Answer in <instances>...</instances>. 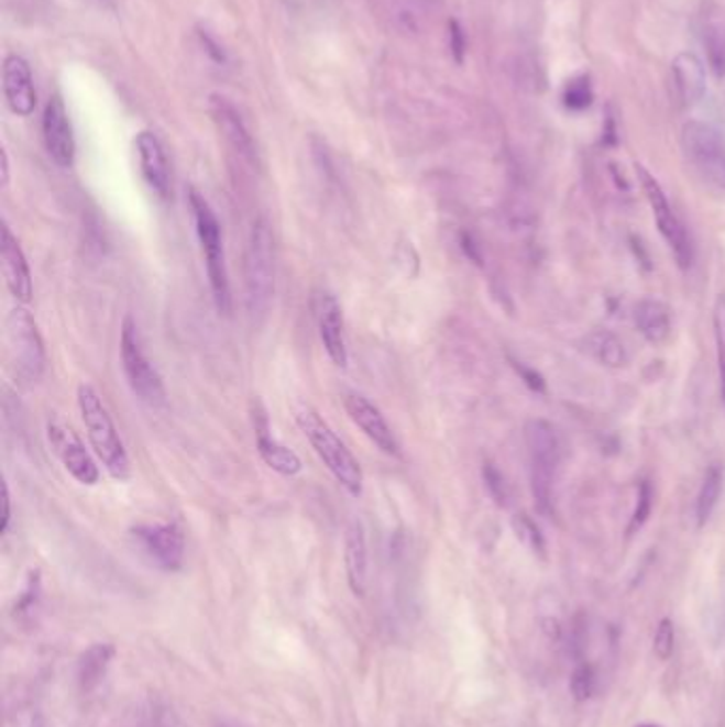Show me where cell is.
I'll return each instance as SVG.
<instances>
[{
	"instance_id": "1",
	"label": "cell",
	"mask_w": 725,
	"mask_h": 727,
	"mask_svg": "<svg viewBox=\"0 0 725 727\" xmlns=\"http://www.w3.org/2000/svg\"><path fill=\"white\" fill-rule=\"evenodd\" d=\"M524 441L535 503L542 515L551 517L556 513V481L562 462L558 432L547 419H528L524 426Z\"/></svg>"
},
{
	"instance_id": "2",
	"label": "cell",
	"mask_w": 725,
	"mask_h": 727,
	"mask_svg": "<svg viewBox=\"0 0 725 727\" xmlns=\"http://www.w3.org/2000/svg\"><path fill=\"white\" fill-rule=\"evenodd\" d=\"M296 421L323 466L330 471V475L339 481V485L349 496L360 498L364 492V473L355 455L349 451L348 444L337 437L328 421L309 405L298 407Z\"/></svg>"
},
{
	"instance_id": "3",
	"label": "cell",
	"mask_w": 725,
	"mask_h": 727,
	"mask_svg": "<svg viewBox=\"0 0 725 727\" xmlns=\"http://www.w3.org/2000/svg\"><path fill=\"white\" fill-rule=\"evenodd\" d=\"M77 407L81 412V421L86 426L88 439L95 449L96 458L105 466V471L118 481H127L130 476V458H128L124 441L111 419V412L105 407L100 394L92 385L81 383L77 387Z\"/></svg>"
},
{
	"instance_id": "4",
	"label": "cell",
	"mask_w": 725,
	"mask_h": 727,
	"mask_svg": "<svg viewBox=\"0 0 725 727\" xmlns=\"http://www.w3.org/2000/svg\"><path fill=\"white\" fill-rule=\"evenodd\" d=\"M188 202L194 225H196V236L200 241L202 255H205V266H207V277L211 285L213 302L221 316H230L232 313V291H230V277H228V266H226V253H223V239H221L218 216L211 209V205L207 202V198L196 188H189Z\"/></svg>"
},
{
	"instance_id": "5",
	"label": "cell",
	"mask_w": 725,
	"mask_h": 727,
	"mask_svg": "<svg viewBox=\"0 0 725 727\" xmlns=\"http://www.w3.org/2000/svg\"><path fill=\"white\" fill-rule=\"evenodd\" d=\"M275 294V239L266 218L252 225L245 250V302L252 317L266 316Z\"/></svg>"
},
{
	"instance_id": "6",
	"label": "cell",
	"mask_w": 725,
	"mask_h": 727,
	"mask_svg": "<svg viewBox=\"0 0 725 727\" xmlns=\"http://www.w3.org/2000/svg\"><path fill=\"white\" fill-rule=\"evenodd\" d=\"M120 360L132 394L147 407H162L166 403V387L160 377L158 368L147 357L136 321L128 316L122 323L120 337Z\"/></svg>"
},
{
	"instance_id": "7",
	"label": "cell",
	"mask_w": 725,
	"mask_h": 727,
	"mask_svg": "<svg viewBox=\"0 0 725 727\" xmlns=\"http://www.w3.org/2000/svg\"><path fill=\"white\" fill-rule=\"evenodd\" d=\"M681 150L704 184L725 191V134L722 130L690 120L681 130Z\"/></svg>"
},
{
	"instance_id": "8",
	"label": "cell",
	"mask_w": 725,
	"mask_h": 727,
	"mask_svg": "<svg viewBox=\"0 0 725 727\" xmlns=\"http://www.w3.org/2000/svg\"><path fill=\"white\" fill-rule=\"evenodd\" d=\"M7 353L15 375L26 383H36L45 371V343L34 317L18 307L4 319Z\"/></svg>"
},
{
	"instance_id": "9",
	"label": "cell",
	"mask_w": 725,
	"mask_h": 727,
	"mask_svg": "<svg viewBox=\"0 0 725 727\" xmlns=\"http://www.w3.org/2000/svg\"><path fill=\"white\" fill-rule=\"evenodd\" d=\"M636 175H638V181L647 196L653 220L658 223V230H660L666 245L670 247L679 268L690 271L694 264V243H692V234H690L688 225L674 213L660 181L645 166L636 164Z\"/></svg>"
},
{
	"instance_id": "10",
	"label": "cell",
	"mask_w": 725,
	"mask_h": 727,
	"mask_svg": "<svg viewBox=\"0 0 725 727\" xmlns=\"http://www.w3.org/2000/svg\"><path fill=\"white\" fill-rule=\"evenodd\" d=\"M143 553L166 572H177L186 560V537L177 524H143L132 528Z\"/></svg>"
},
{
	"instance_id": "11",
	"label": "cell",
	"mask_w": 725,
	"mask_h": 727,
	"mask_svg": "<svg viewBox=\"0 0 725 727\" xmlns=\"http://www.w3.org/2000/svg\"><path fill=\"white\" fill-rule=\"evenodd\" d=\"M47 441L52 444L54 453L58 455V460L63 462L66 473L77 483L92 487L100 481V471L95 458L70 428H66L56 419L47 421Z\"/></svg>"
},
{
	"instance_id": "12",
	"label": "cell",
	"mask_w": 725,
	"mask_h": 727,
	"mask_svg": "<svg viewBox=\"0 0 725 727\" xmlns=\"http://www.w3.org/2000/svg\"><path fill=\"white\" fill-rule=\"evenodd\" d=\"M43 141L50 158L58 166L68 168L73 166L77 156V143L75 132L66 111L63 98L58 95L52 96L43 109Z\"/></svg>"
},
{
	"instance_id": "13",
	"label": "cell",
	"mask_w": 725,
	"mask_h": 727,
	"mask_svg": "<svg viewBox=\"0 0 725 727\" xmlns=\"http://www.w3.org/2000/svg\"><path fill=\"white\" fill-rule=\"evenodd\" d=\"M345 411L349 419L364 432V437L375 444L381 453L392 458L400 455V444L396 441L387 419L366 396L358 392H349L345 396Z\"/></svg>"
},
{
	"instance_id": "14",
	"label": "cell",
	"mask_w": 725,
	"mask_h": 727,
	"mask_svg": "<svg viewBox=\"0 0 725 727\" xmlns=\"http://www.w3.org/2000/svg\"><path fill=\"white\" fill-rule=\"evenodd\" d=\"M2 95L9 111L18 118H31L36 109V88L31 64L20 54H9L2 63Z\"/></svg>"
},
{
	"instance_id": "15",
	"label": "cell",
	"mask_w": 725,
	"mask_h": 727,
	"mask_svg": "<svg viewBox=\"0 0 725 727\" xmlns=\"http://www.w3.org/2000/svg\"><path fill=\"white\" fill-rule=\"evenodd\" d=\"M209 111H211V118L220 130L221 136L234 150V154L243 162H248L250 166H255L257 152H255L252 132L245 124L243 115L239 113V109L232 104V100H228L226 96L211 95L209 96Z\"/></svg>"
},
{
	"instance_id": "16",
	"label": "cell",
	"mask_w": 725,
	"mask_h": 727,
	"mask_svg": "<svg viewBox=\"0 0 725 727\" xmlns=\"http://www.w3.org/2000/svg\"><path fill=\"white\" fill-rule=\"evenodd\" d=\"M317 330L319 341L326 349L328 357L334 366L348 368L349 349L348 337H345V321L341 305L332 294H319L316 302Z\"/></svg>"
},
{
	"instance_id": "17",
	"label": "cell",
	"mask_w": 725,
	"mask_h": 727,
	"mask_svg": "<svg viewBox=\"0 0 725 727\" xmlns=\"http://www.w3.org/2000/svg\"><path fill=\"white\" fill-rule=\"evenodd\" d=\"M0 257H2V277L9 287L11 296L18 302H31L34 294L32 285L31 266L24 255L20 241L13 236L11 228L2 225V243H0Z\"/></svg>"
},
{
	"instance_id": "18",
	"label": "cell",
	"mask_w": 725,
	"mask_h": 727,
	"mask_svg": "<svg viewBox=\"0 0 725 727\" xmlns=\"http://www.w3.org/2000/svg\"><path fill=\"white\" fill-rule=\"evenodd\" d=\"M134 143H136V154H139V166H141L143 179L162 200L171 198V191H173L171 164H168L164 145L160 143L158 136L150 130H143L136 134Z\"/></svg>"
},
{
	"instance_id": "19",
	"label": "cell",
	"mask_w": 725,
	"mask_h": 727,
	"mask_svg": "<svg viewBox=\"0 0 725 727\" xmlns=\"http://www.w3.org/2000/svg\"><path fill=\"white\" fill-rule=\"evenodd\" d=\"M253 430H255V443H257V453L262 462L284 476H296L303 471V462L296 451L289 447L279 443L271 430H268V417L262 409H255L253 412Z\"/></svg>"
},
{
	"instance_id": "20",
	"label": "cell",
	"mask_w": 725,
	"mask_h": 727,
	"mask_svg": "<svg viewBox=\"0 0 725 727\" xmlns=\"http://www.w3.org/2000/svg\"><path fill=\"white\" fill-rule=\"evenodd\" d=\"M343 555H345L349 587L358 598H362L366 594V579H369V544L360 519H351L348 526Z\"/></svg>"
},
{
	"instance_id": "21",
	"label": "cell",
	"mask_w": 725,
	"mask_h": 727,
	"mask_svg": "<svg viewBox=\"0 0 725 727\" xmlns=\"http://www.w3.org/2000/svg\"><path fill=\"white\" fill-rule=\"evenodd\" d=\"M672 86L685 107H694L702 100L706 92V70L692 52H683L672 60Z\"/></svg>"
},
{
	"instance_id": "22",
	"label": "cell",
	"mask_w": 725,
	"mask_h": 727,
	"mask_svg": "<svg viewBox=\"0 0 725 727\" xmlns=\"http://www.w3.org/2000/svg\"><path fill=\"white\" fill-rule=\"evenodd\" d=\"M634 323L640 332V337L649 343L660 348L668 343L672 334V317L668 305H663L658 298H642L634 307Z\"/></svg>"
},
{
	"instance_id": "23",
	"label": "cell",
	"mask_w": 725,
	"mask_h": 727,
	"mask_svg": "<svg viewBox=\"0 0 725 727\" xmlns=\"http://www.w3.org/2000/svg\"><path fill=\"white\" fill-rule=\"evenodd\" d=\"M116 658V647L111 642L90 645L77 660V683L81 692H92L105 679L109 665Z\"/></svg>"
},
{
	"instance_id": "24",
	"label": "cell",
	"mask_w": 725,
	"mask_h": 727,
	"mask_svg": "<svg viewBox=\"0 0 725 727\" xmlns=\"http://www.w3.org/2000/svg\"><path fill=\"white\" fill-rule=\"evenodd\" d=\"M585 351L606 368H622L628 364V351L624 341L608 332V330H594L583 339Z\"/></svg>"
},
{
	"instance_id": "25",
	"label": "cell",
	"mask_w": 725,
	"mask_h": 727,
	"mask_svg": "<svg viewBox=\"0 0 725 727\" xmlns=\"http://www.w3.org/2000/svg\"><path fill=\"white\" fill-rule=\"evenodd\" d=\"M724 483L725 471L722 469V464H711L706 469V475L702 478V485H700V492H697V500H695L697 528H704L711 521L715 508H717L719 500H722Z\"/></svg>"
},
{
	"instance_id": "26",
	"label": "cell",
	"mask_w": 725,
	"mask_h": 727,
	"mask_svg": "<svg viewBox=\"0 0 725 727\" xmlns=\"http://www.w3.org/2000/svg\"><path fill=\"white\" fill-rule=\"evenodd\" d=\"M515 538L538 560H547V540L542 537L537 521L528 513H517L510 521Z\"/></svg>"
},
{
	"instance_id": "27",
	"label": "cell",
	"mask_w": 725,
	"mask_h": 727,
	"mask_svg": "<svg viewBox=\"0 0 725 727\" xmlns=\"http://www.w3.org/2000/svg\"><path fill=\"white\" fill-rule=\"evenodd\" d=\"M704 47H706V60L717 79L725 77V26L722 24H708L704 29Z\"/></svg>"
},
{
	"instance_id": "28",
	"label": "cell",
	"mask_w": 725,
	"mask_h": 727,
	"mask_svg": "<svg viewBox=\"0 0 725 727\" xmlns=\"http://www.w3.org/2000/svg\"><path fill=\"white\" fill-rule=\"evenodd\" d=\"M713 332H715V345H717L719 387H722V400L725 405V291L717 296L715 307H713Z\"/></svg>"
},
{
	"instance_id": "29",
	"label": "cell",
	"mask_w": 725,
	"mask_h": 727,
	"mask_svg": "<svg viewBox=\"0 0 725 727\" xmlns=\"http://www.w3.org/2000/svg\"><path fill=\"white\" fill-rule=\"evenodd\" d=\"M39 602H41V572L31 570L29 579H26V585H24L22 594L18 596L15 606H13V615L20 617V619L31 617L32 613L39 608Z\"/></svg>"
},
{
	"instance_id": "30",
	"label": "cell",
	"mask_w": 725,
	"mask_h": 727,
	"mask_svg": "<svg viewBox=\"0 0 725 727\" xmlns=\"http://www.w3.org/2000/svg\"><path fill=\"white\" fill-rule=\"evenodd\" d=\"M653 510V487L649 481L638 483V496H636V508L631 513L630 526H628V537H634L651 517Z\"/></svg>"
},
{
	"instance_id": "31",
	"label": "cell",
	"mask_w": 725,
	"mask_h": 727,
	"mask_svg": "<svg viewBox=\"0 0 725 727\" xmlns=\"http://www.w3.org/2000/svg\"><path fill=\"white\" fill-rule=\"evenodd\" d=\"M570 692L576 702H585L594 696L596 692V672L590 664H581L574 668L570 676Z\"/></svg>"
},
{
	"instance_id": "32",
	"label": "cell",
	"mask_w": 725,
	"mask_h": 727,
	"mask_svg": "<svg viewBox=\"0 0 725 727\" xmlns=\"http://www.w3.org/2000/svg\"><path fill=\"white\" fill-rule=\"evenodd\" d=\"M592 86H590V79L587 77H581V79H574L570 81L564 90V104L567 109H572V111H583L592 104Z\"/></svg>"
},
{
	"instance_id": "33",
	"label": "cell",
	"mask_w": 725,
	"mask_h": 727,
	"mask_svg": "<svg viewBox=\"0 0 725 727\" xmlns=\"http://www.w3.org/2000/svg\"><path fill=\"white\" fill-rule=\"evenodd\" d=\"M653 653L658 656L660 662H668L674 653V624L668 617H663L658 624V630L653 636Z\"/></svg>"
},
{
	"instance_id": "34",
	"label": "cell",
	"mask_w": 725,
	"mask_h": 727,
	"mask_svg": "<svg viewBox=\"0 0 725 727\" xmlns=\"http://www.w3.org/2000/svg\"><path fill=\"white\" fill-rule=\"evenodd\" d=\"M483 481L485 487L490 492V496L494 498L496 505L506 506L508 503V485H506L505 475L494 466V464H483Z\"/></svg>"
},
{
	"instance_id": "35",
	"label": "cell",
	"mask_w": 725,
	"mask_h": 727,
	"mask_svg": "<svg viewBox=\"0 0 725 727\" xmlns=\"http://www.w3.org/2000/svg\"><path fill=\"white\" fill-rule=\"evenodd\" d=\"M513 366H515V371L519 373V377L526 381V385H528L530 389H535L538 394L545 392V379L538 375L535 368H530V366H526V364H521V362H515Z\"/></svg>"
},
{
	"instance_id": "36",
	"label": "cell",
	"mask_w": 725,
	"mask_h": 727,
	"mask_svg": "<svg viewBox=\"0 0 725 727\" xmlns=\"http://www.w3.org/2000/svg\"><path fill=\"white\" fill-rule=\"evenodd\" d=\"M11 524V498H9V485L2 483V524H0V532L7 535Z\"/></svg>"
},
{
	"instance_id": "37",
	"label": "cell",
	"mask_w": 725,
	"mask_h": 727,
	"mask_svg": "<svg viewBox=\"0 0 725 727\" xmlns=\"http://www.w3.org/2000/svg\"><path fill=\"white\" fill-rule=\"evenodd\" d=\"M200 41H202V45L207 47V52L216 58V63H226V52L221 49L220 45H218L207 32H200Z\"/></svg>"
},
{
	"instance_id": "38",
	"label": "cell",
	"mask_w": 725,
	"mask_h": 727,
	"mask_svg": "<svg viewBox=\"0 0 725 727\" xmlns=\"http://www.w3.org/2000/svg\"><path fill=\"white\" fill-rule=\"evenodd\" d=\"M451 38H453V52H455V58L458 63L462 60V54H464V34H462V29L458 22H451Z\"/></svg>"
},
{
	"instance_id": "39",
	"label": "cell",
	"mask_w": 725,
	"mask_h": 727,
	"mask_svg": "<svg viewBox=\"0 0 725 727\" xmlns=\"http://www.w3.org/2000/svg\"><path fill=\"white\" fill-rule=\"evenodd\" d=\"M0 184L2 188L9 186V179H11V173H9V154H7V147L0 150Z\"/></svg>"
},
{
	"instance_id": "40",
	"label": "cell",
	"mask_w": 725,
	"mask_h": 727,
	"mask_svg": "<svg viewBox=\"0 0 725 727\" xmlns=\"http://www.w3.org/2000/svg\"><path fill=\"white\" fill-rule=\"evenodd\" d=\"M26 727H52L50 726V722L41 715V713H34L31 717V722H29V726Z\"/></svg>"
},
{
	"instance_id": "41",
	"label": "cell",
	"mask_w": 725,
	"mask_h": 727,
	"mask_svg": "<svg viewBox=\"0 0 725 727\" xmlns=\"http://www.w3.org/2000/svg\"><path fill=\"white\" fill-rule=\"evenodd\" d=\"M636 727H660V726H653V724H642V726H636Z\"/></svg>"
},
{
	"instance_id": "42",
	"label": "cell",
	"mask_w": 725,
	"mask_h": 727,
	"mask_svg": "<svg viewBox=\"0 0 725 727\" xmlns=\"http://www.w3.org/2000/svg\"><path fill=\"white\" fill-rule=\"evenodd\" d=\"M98 2H109V0H98Z\"/></svg>"
}]
</instances>
